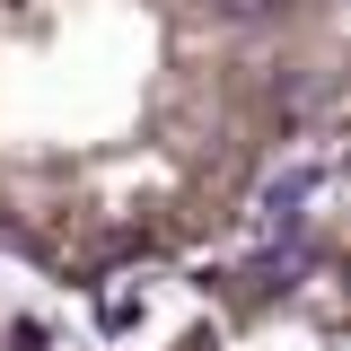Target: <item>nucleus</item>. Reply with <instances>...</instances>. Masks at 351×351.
<instances>
[{"label":"nucleus","instance_id":"7ed1b4c3","mask_svg":"<svg viewBox=\"0 0 351 351\" xmlns=\"http://www.w3.org/2000/svg\"><path fill=\"white\" fill-rule=\"evenodd\" d=\"M0 351H97V343L71 316H53L44 299H9L0 290Z\"/></svg>","mask_w":351,"mask_h":351},{"label":"nucleus","instance_id":"f03ea898","mask_svg":"<svg viewBox=\"0 0 351 351\" xmlns=\"http://www.w3.org/2000/svg\"><path fill=\"white\" fill-rule=\"evenodd\" d=\"M158 351H351L334 202H316L290 237L219 263L193 290V307L158 334Z\"/></svg>","mask_w":351,"mask_h":351},{"label":"nucleus","instance_id":"f257e3e1","mask_svg":"<svg viewBox=\"0 0 351 351\" xmlns=\"http://www.w3.org/2000/svg\"><path fill=\"white\" fill-rule=\"evenodd\" d=\"M343 123V0H0V263L114 290L228 246Z\"/></svg>","mask_w":351,"mask_h":351}]
</instances>
